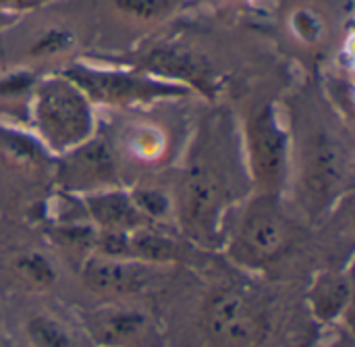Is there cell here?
<instances>
[{"instance_id": "cell-19", "label": "cell", "mask_w": 355, "mask_h": 347, "mask_svg": "<svg viewBox=\"0 0 355 347\" xmlns=\"http://www.w3.org/2000/svg\"><path fill=\"white\" fill-rule=\"evenodd\" d=\"M141 162L158 160L166 150V137L152 125H135L127 131L121 152Z\"/></svg>"}, {"instance_id": "cell-22", "label": "cell", "mask_w": 355, "mask_h": 347, "mask_svg": "<svg viewBox=\"0 0 355 347\" xmlns=\"http://www.w3.org/2000/svg\"><path fill=\"white\" fill-rule=\"evenodd\" d=\"M329 347H354V344H352V339L349 337H341L337 344H333V346Z\"/></svg>"}, {"instance_id": "cell-14", "label": "cell", "mask_w": 355, "mask_h": 347, "mask_svg": "<svg viewBox=\"0 0 355 347\" xmlns=\"http://www.w3.org/2000/svg\"><path fill=\"white\" fill-rule=\"evenodd\" d=\"M60 181L69 189L87 194L110 189L119 181L116 154L104 139H87L69 150L60 169Z\"/></svg>"}, {"instance_id": "cell-17", "label": "cell", "mask_w": 355, "mask_h": 347, "mask_svg": "<svg viewBox=\"0 0 355 347\" xmlns=\"http://www.w3.org/2000/svg\"><path fill=\"white\" fill-rule=\"evenodd\" d=\"M352 277L343 271H320L308 294L306 302L310 308V314L320 325H333L347 316L352 306Z\"/></svg>"}, {"instance_id": "cell-12", "label": "cell", "mask_w": 355, "mask_h": 347, "mask_svg": "<svg viewBox=\"0 0 355 347\" xmlns=\"http://www.w3.org/2000/svg\"><path fill=\"white\" fill-rule=\"evenodd\" d=\"M0 275L17 294L40 298L58 287L60 264L50 250L25 244L6 250L0 258Z\"/></svg>"}, {"instance_id": "cell-15", "label": "cell", "mask_w": 355, "mask_h": 347, "mask_svg": "<svg viewBox=\"0 0 355 347\" xmlns=\"http://www.w3.org/2000/svg\"><path fill=\"white\" fill-rule=\"evenodd\" d=\"M125 258L156 264L189 269L198 258V248L166 225H146L125 233Z\"/></svg>"}, {"instance_id": "cell-18", "label": "cell", "mask_w": 355, "mask_h": 347, "mask_svg": "<svg viewBox=\"0 0 355 347\" xmlns=\"http://www.w3.org/2000/svg\"><path fill=\"white\" fill-rule=\"evenodd\" d=\"M287 35L304 48H316L327 40L329 19L314 6L297 4L285 15Z\"/></svg>"}, {"instance_id": "cell-16", "label": "cell", "mask_w": 355, "mask_h": 347, "mask_svg": "<svg viewBox=\"0 0 355 347\" xmlns=\"http://www.w3.org/2000/svg\"><path fill=\"white\" fill-rule=\"evenodd\" d=\"M85 214L89 217V223L98 231H110V233H131L139 227L152 225L144 212L133 202L131 194L121 189H102L92 192L83 198Z\"/></svg>"}, {"instance_id": "cell-7", "label": "cell", "mask_w": 355, "mask_h": 347, "mask_svg": "<svg viewBox=\"0 0 355 347\" xmlns=\"http://www.w3.org/2000/svg\"><path fill=\"white\" fill-rule=\"evenodd\" d=\"M187 0H92L94 44L112 52H129L173 23Z\"/></svg>"}, {"instance_id": "cell-3", "label": "cell", "mask_w": 355, "mask_h": 347, "mask_svg": "<svg viewBox=\"0 0 355 347\" xmlns=\"http://www.w3.org/2000/svg\"><path fill=\"white\" fill-rule=\"evenodd\" d=\"M297 229L283 210L279 196L260 194L239 214L231 231H225L227 258L241 271L262 273L279 266L295 248Z\"/></svg>"}, {"instance_id": "cell-9", "label": "cell", "mask_w": 355, "mask_h": 347, "mask_svg": "<svg viewBox=\"0 0 355 347\" xmlns=\"http://www.w3.org/2000/svg\"><path fill=\"white\" fill-rule=\"evenodd\" d=\"M92 347H166L162 323L135 302H104L79 312Z\"/></svg>"}, {"instance_id": "cell-2", "label": "cell", "mask_w": 355, "mask_h": 347, "mask_svg": "<svg viewBox=\"0 0 355 347\" xmlns=\"http://www.w3.org/2000/svg\"><path fill=\"white\" fill-rule=\"evenodd\" d=\"M2 52L10 69L37 73L40 67L62 71L94 44L92 0H56L42 4L4 27ZM56 71V73H58Z\"/></svg>"}, {"instance_id": "cell-1", "label": "cell", "mask_w": 355, "mask_h": 347, "mask_svg": "<svg viewBox=\"0 0 355 347\" xmlns=\"http://www.w3.org/2000/svg\"><path fill=\"white\" fill-rule=\"evenodd\" d=\"M268 296L235 279L210 283L175 327L164 329L166 347H264L272 333Z\"/></svg>"}, {"instance_id": "cell-8", "label": "cell", "mask_w": 355, "mask_h": 347, "mask_svg": "<svg viewBox=\"0 0 355 347\" xmlns=\"http://www.w3.org/2000/svg\"><path fill=\"white\" fill-rule=\"evenodd\" d=\"M89 102H100L108 106H129L137 102H152L164 98H181L189 90L158 77H152L137 69H116L104 65H92L87 60H75L62 71Z\"/></svg>"}, {"instance_id": "cell-11", "label": "cell", "mask_w": 355, "mask_h": 347, "mask_svg": "<svg viewBox=\"0 0 355 347\" xmlns=\"http://www.w3.org/2000/svg\"><path fill=\"white\" fill-rule=\"evenodd\" d=\"M345 177V154L341 146L318 133L306 148V158L302 167V202L304 208L318 217L339 194Z\"/></svg>"}, {"instance_id": "cell-5", "label": "cell", "mask_w": 355, "mask_h": 347, "mask_svg": "<svg viewBox=\"0 0 355 347\" xmlns=\"http://www.w3.org/2000/svg\"><path fill=\"white\" fill-rule=\"evenodd\" d=\"M31 102L35 127L52 150L69 152L92 137V102L64 75L37 79Z\"/></svg>"}, {"instance_id": "cell-6", "label": "cell", "mask_w": 355, "mask_h": 347, "mask_svg": "<svg viewBox=\"0 0 355 347\" xmlns=\"http://www.w3.org/2000/svg\"><path fill=\"white\" fill-rule=\"evenodd\" d=\"M179 266H156L131 258L92 254L79 264L81 285L104 302H135L166 294L181 277Z\"/></svg>"}, {"instance_id": "cell-20", "label": "cell", "mask_w": 355, "mask_h": 347, "mask_svg": "<svg viewBox=\"0 0 355 347\" xmlns=\"http://www.w3.org/2000/svg\"><path fill=\"white\" fill-rule=\"evenodd\" d=\"M210 2H214V4H225V6H248L252 0H210Z\"/></svg>"}, {"instance_id": "cell-10", "label": "cell", "mask_w": 355, "mask_h": 347, "mask_svg": "<svg viewBox=\"0 0 355 347\" xmlns=\"http://www.w3.org/2000/svg\"><path fill=\"white\" fill-rule=\"evenodd\" d=\"M245 142L252 177L258 183L260 194L279 196L287 177V137L272 106L264 104L250 115Z\"/></svg>"}, {"instance_id": "cell-13", "label": "cell", "mask_w": 355, "mask_h": 347, "mask_svg": "<svg viewBox=\"0 0 355 347\" xmlns=\"http://www.w3.org/2000/svg\"><path fill=\"white\" fill-rule=\"evenodd\" d=\"M17 339L19 347H92L79 319L73 323L42 302L25 304L17 312Z\"/></svg>"}, {"instance_id": "cell-4", "label": "cell", "mask_w": 355, "mask_h": 347, "mask_svg": "<svg viewBox=\"0 0 355 347\" xmlns=\"http://www.w3.org/2000/svg\"><path fill=\"white\" fill-rule=\"evenodd\" d=\"M227 194V185L208 162L196 160L187 167L173 200L179 235L202 250L223 248Z\"/></svg>"}, {"instance_id": "cell-21", "label": "cell", "mask_w": 355, "mask_h": 347, "mask_svg": "<svg viewBox=\"0 0 355 347\" xmlns=\"http://www.w3.org/2000/svg\"><path fill=\"white\" fill-rule=\"evenodd\" d=\"M0 347H12V341H10V337L0 329Z\"/></svg>"}]
</instances>
